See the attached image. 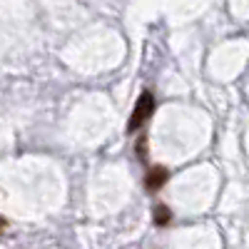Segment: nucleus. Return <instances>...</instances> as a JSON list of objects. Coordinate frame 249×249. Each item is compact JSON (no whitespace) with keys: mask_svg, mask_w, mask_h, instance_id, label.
<instances>
[{"mask_svg":"<svg viewBox=\"0 0 249 249\" xmlns=\"http://www.w3.org/2000/svg\"><path fill=\"white\" fill-rule=\"evenodd\" d=\"M152 112H155V95L152 92H142L140 100L135 102V110H132V117H130V124H127V132L142 130V124L150 120Z\"/></svg>","mask_w":249,"mask_h":249,"instance_id":"f257e3e1","label":"nucleus"},{"mask_svg":"<svg viewBox=\"0 0 249 249\" xmlns=\"http://www.w3.org/2000/svg\"><path fill=\"white\" fill-rule=\"evenodd\" d=\"M167 179H170V172L164 170V167H152L147 175H144V184H147V190H150V192L162 190Z\"/></svg>","mask_w":249,"mask_h":249,"instance_id":"f03ea898","label":"nucleus"},{"mask_svg":"<svg viewBox=\"0 0 249 249\" xmlns=\"http://www.w3.org/2000/svg\"><path fill=\"white\" fill-rule=\"evenodd\" d=\"M172 219V212H170V207H164V204H157L155 207V224H170Z\"/></svg>","mask_w":249,"mask_h":249,"instance_id":"7ed1b4c3","label":"nucleus"}]
</instances>
